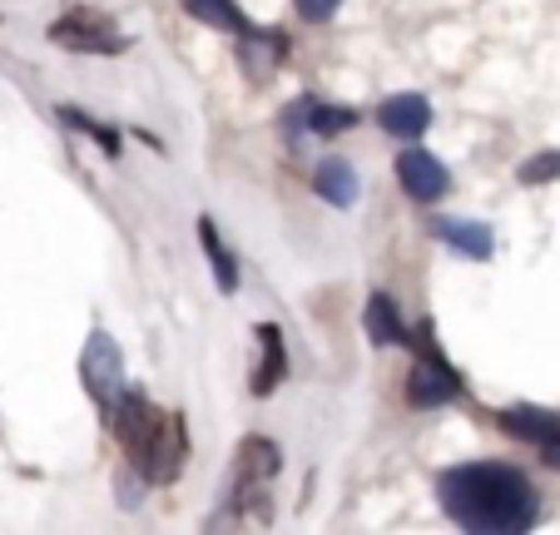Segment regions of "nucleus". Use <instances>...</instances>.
<instances>
[{
	"label": "nucleus",
	"instance_id": "12",
	"mask_svg": "<svg viewBox=\"0 0 560 535\" xmlns=\"http://www.w3.org/2000/svg\"><path fill=\"white\" fill-rule=\"evenodd\" d=\"M436 239H446L466 258H487L491 253V229L487 223H466V219H436Z\"/></svg>",
	"mask_w": 560,
	"mask_h": 535
},
{
	"label": "nucleus",
	"instance_id": "7",
	"mask_svg": "<svg viewBox=\"0 0 560 535\" xmlns=\"http://www.w3.org/2000/svg\"><path fill=\"white\" fill-rule=\"evenodd\" d=\"M278 466H283V456H278L273 441L264 437H248L244 446H238V481H248L254 491H264L268 481L278 476Z\"/></svg>",
	"mask_w": 560,
	"mask_h": 535
},
{
	"label": "nucleus",
	"instance_id": "15",
	"mask_svg": "<svg viewBox=\"0 0 560 535\" xmlns=\"http://www.w3.org/2000/svg\"><path fill=\"white\" fill-rule=\"evenodd\" d=\"M352 125H358V115L342 109V105H313L307 109V129H313V135H342V129H352Z\"/></svg>",
	"mask_w": 560,
	"mask_h": 535
},
{
	"label": "nucleus",
	"instance_id": "5",
	"mask_svg": "<svg viewBox=\"0 0 560 535\" xmlns=\"http://www.w3.org/2000/svg\"><path fill=\"white\" fill-rule=\"evenodd\" d=\"M397 174H402V189L422 203L442 199V194L452 189V174H446V168L436 164V154H427V149H402V154H397Z\"/></svg>",
	"mask_w": 560,
	"mask_h": 535
},
{
	"label": "nucleus",
	"instance_id": "8",
	"mask_svg": "<svg viewBox=\"0 0 560 535\" xmlns=\"http://www.w3.org/2000/svg\"><path fill=\"white\" fill-rule=\"evenodd\" d=\"M313 189L323 194L332 209H352V203H358V174H352V164H342V159H323L313 174Z\"/></svg>",
	"mask_w": 560,
	"mask_h": 535
},
{
	"label": "nucleus",
	"instance_id": "11",
	"mask_svg": "<svg viewBox=\"0 0 560 535\" xmlns=\"http://www.w3.org/2000/svg\"><path fill=\"white\" fill-rule=\"evenodd\" d=\"M258 342H264V368L254 372V392L258 397H268V392L283 382V372H288V357H283V333H278L273 323H264L258 327Z\"/></svg>",
	"mask_w": 560,
	"mask_h": 535
},
{
	"label": "nucleus",
	"instance_id": "10",
	"mask_svg": "<svg viewBox=\"0 0 560 535\" xmlns=\"http://www.w3.org/2000/svg\"><path fill=\"white\" fill-rule=\"evenodd\" d=\"M184 11L194 15V21L213 25V31H229V35H254V25H248V15L233 5V0H184Z\"/></svg>",
	"mask_w": 560,
	"mask_h": 535
},
{
	"label": "nucleus",
	"instance_id": "18",
	"mask_svg": "<svg viewBox=\"0 0 560 535\" xmlns=\"http://www.w3.org/2000/svg\"><path fill=\"white\" fill-rule=\"evenodd\" d=\"M293 5H298V15H303V21H328L342 0H293Z\"/></svg>",
	"mask_w": 560,
	"mask_h": 535
},
{
	"label": "nucleus",
	"instance_id": "3",
	"mask_svg": "<svg viewBox=\"0 0 560 535\" xmlns=\"http://www.w3.org/2000/svg\"><path fill=\"white\" fill-rule=\"evenodd\" d=\"M50 40L60 45V50H80V55H119L129 45L125 35H119L115 25H109L105 15H95V11L60 15V21L50 25Z\"/></svg>",
	"mask_w": 560,
	"mask_h": 535
},
{
	"label": "nucleus",
	"instance_id": "19",
	"mask_svg": "<svg viewBox=\"0 0 560 535\" xmlns=\"http://www.w3.org/2000/svg\"><path fill=\"white\" fill-rule=\"evenodd\" d=\"M546 466H556V472H560V431L546 441Z\"/></svg>",
	"mask_w": 560,
	"mask_h": 535
},
{
	"label": "nucleus",
	"instance_id": "14",
	"mask_svg": "<svg viewBox=\"0 0 560 535\" xmlns=\"http://www.w3.org/2000/svg\"><path fill=\"white\" fill-rule=\"evenodd\" d=\"M199 243H203V253H209V263H213V278H219V293H233L238 288V263L229 258V248L219 243V233H213V219H199Z\"/></svg>",
	"mask_w": 560,
	"mask_h": 535
},
{
	"label": "nucleus",
	"instance_id": "1",
	"mask_svg": "<svg viewBox=\"0 0 560 535\" xmlns=\"http://www.w3.org/2000/svg\"><path fill=\"white\" fill-rule=\"evenodd\" d=\"M446 515L466 531H487V535H511L536 525V491L516 466L501 462H476V466H452L436 481Z\"/></svg>",
	"mask_w": 560,
	"mask_h": 535
},
{
	"label": "nucleus",
	"instance_id": "4",
	"mask_svg": "<svg viewBox=\"0 0 560 535\" xmlns=\"http://www.w3.org/2000/svg\"><path fill=\"white\" fill-rule=\"evenodd\" d=\"M456 387H462V377L442 362V352L422 347V362H417L412 377H407V402H412V407H436V402H452Z\"/></svg>",
	"mask_w": 560,
	"mask_h": 535
},
{
	"label": "nucleus",
	"instance_id": "13",
	"mask_svg": "<svg viewBox=\"0 0 560 535\" xmlns=\"http://www.w3.org/2000/svg\"><path fill=\"white\" fill-rule=\"evenodd\" d=\"M368 337L377 347L407 342V327H402V317H397V303H392L387 293H372V303H368Z\"/></svg>",
	"mask_w": 560,
	"mask_h": 535
},
{
	"label": "nucleus",
	"instance_id": "17",
	"mask_svg": "<svg viewBox=\"0 0 560 535\" xmlns=\"http://www.w3.org/2000/svg\"><path fill=\"white\" fill-rule=\"evenodd\" d=\"M560 174V154H536L521 164V184H540V178H556Z\"/></svg>",
	"mask_w": 560,
	"mask_h": 535
},
{
	"label": "nucleus",
	"instance_id": "16",
	"mask_svg": "<svg viewBox=\"0 0 560 535\" xmlns=\"http://www.w3.org/2000/svg\"><path fill=\"white\" fill-rule=\"evenodd\" d=\"M60 119H65V125H74V129H80V135H95L100 144H105V154H119V135H115V129L95 125V119H90V115H80V109H74V105H60Z\"/></svg>",
	"mask_w": 560,
	"mask_h": 535
},
{
	"label": "nucleus",
	"instance_id": "9",
	"mask_svg": "<svg viewBox=\"0 0 560 535\" xmlns=\"http://www.w3.org/2000/svg\"><path fill=\"white\" fill-rule=\"evenodd\" d=\"M501 427L521 441H540V446H546V441L560 431V417L556 411H540V407H506L501 411Z\"/></svg>",
	"mask_w": 560,
	"mask_h": 535
},
{
	"label": "nucleus",
	"instance_id": "6",
	"mask_svg": "<svg viewBox=\"0 0 560 535\" xmlns=\"http://www.w3.org/2000/svg\"><path fill=\"white\" fill-rule=\"evenodd\" d=\"M377 119L387 135L417 139V135H427V125H432V105H427L422 95H392V100H382Z\"/></svg>",
	"mask_w": 560,
	"mask_h": 535
},
{
	"label": "nucleus",
	"instance_id": "2",
	"mask_svg": "<svg viewBox=\"0 0 560 535\" xmlns=\"http://www.w3.org/2000/svg\"><path fill=\"white\" fill-rule=\"evenodd\" d=\"M80 377H85L90 397L100 402V411L115 417V407L125 402V357L109 333H90L85 352H80Z\"/></svg>",
	"mask_w": 560,
	"mask_h": 535
}]
</instances>
